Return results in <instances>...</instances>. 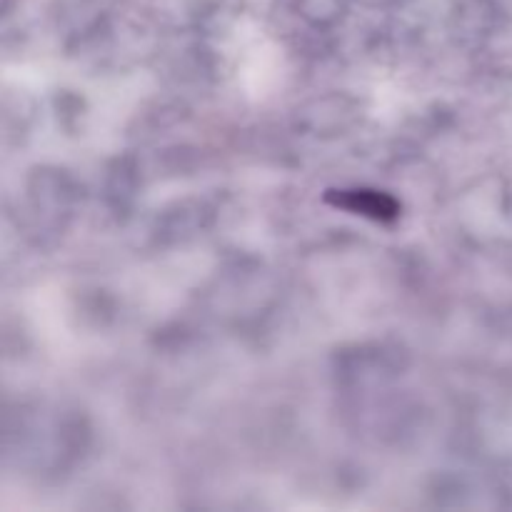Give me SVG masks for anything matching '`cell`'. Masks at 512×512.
I'll return each instance as SVG.
<instances>
[{"label": "cell", "instance_id": "1", "mask_svg": "<svg viewBox=\"0 0 512 512\" xmlns=\"http://www.w3.org/2000/svg\"><path fill=\"white\" fill-rule=\"evenodd\" d=\"M75 200V185L63 170L40 168L28 180L30 213L40 228H63Z\"/></svg>", "mask_w": 512, "mask_h": 512}, {"label": "cell", "instance_id": "2", "mask_svg": "<svg viewBox=\"0 0 512 512\" xmlns=\"http://www.w3.org/2000/svg\"><path fill=\"white\" fill-rule=\"evenodd\" d=\"M360 118V105L353 98L343 95H328L305 105L298 113V120L315 135H343L345 130L353 128Z\"/></svg>", "mask_w": 512, "mask_h": 512}, {"label": "cell", "instance_id": "3", "mask_svg": "<svg viewBox=\"0 0 512 512\" xmlns=\"http://www.w3.org/2000/svg\"><path fill=\"white\" fill-rule=\"evenodd\" d=\"M328 200L335 205V208L350 210V213H358L370 220H380V223H390V220H395L400 215L398 200L388 193H380V190H370V188L330 190Z\"/></svg>", "mask_w": 512, "mask_h": 512}, {"label": "cell", "instance_id": "4", "mask_svg": "<svg viewBox=\"0 0 512 512\" xmlns=\"http://www.w3.org/2000/svg\"><path fill=\"white\" fill-rule=\"evenodd\" d=\"M135 173H138V170H135V165L130 163L128 158L118 160V163L113 165V170H110L105 190H108V203L113 205L115 210H125L133 203L135 190H138V175Z\"/></svg>", "mask_w": 512, "mask_h": 512}, {"label": "cell", "instance_id": "5", "mask_svg": "<svg viewBox=\"0 0 512 512\" xmlns=\"http://www.w3.org/2000/svg\"><path fill=\"white\" fill-rule=\"evenodd\" d=\"M348 0H295V10L300 18L308 20L315 28H330L345 15Z\"/></svg>", "mask_w": 512, "mask_h": 512}, {"label": "cell", "instance_id": "6", "mask_svg": "<svg viewBox=\"0 0 512 512\" xmlns=\"http://www.w3.org/2000/svg\"><path fill=\"white\" fill-rule=\"evenodd\" d=\"M368 8H398V5H405L408 0H360Z\"/></svg>", "mask_w": 512, "mask_h": 512}]
</instances>
